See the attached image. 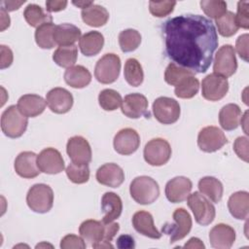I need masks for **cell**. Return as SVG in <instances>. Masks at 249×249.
<instances>
[{
  "mask_svg": "<svg viewBox=\"0 0 249 249\" xmlns=\"http://www.w3.org/2000/svg\"><path fill=\"white\" fill-rule=\"evenodd\" d=\"M165 53L173 63L194 73H205L218 48L214 23L200 15H181L162 24Z\"/></svg>",
  "mask_w": 249,
  "mask_h": 249,
  "instance_id": "obj_1",
  "label": "cell"
},
{
  "mask_svg": "<svg viewBox=\"0 0 249 249\" xmlns=\"http://www.w3.org/2000/svg\"><path fill=\"white\" fill-rule=\"evenodd\" d=\"M119 230L120 225L118 223L106 224L102 221L89 219L81 224L79 233L93 248H113L111 241Z\"/></svg>",
  "mask_w": 249,
  "mask_h": 249,
  "instance_id": "obj_2",
  "label": "cell"
},
{
  "mask_svg": "<svg viewBox=\"0 0 249 249\" xmlns=\"http://www.w3.org/2000/svg\"><path fill=\"white\" fill-rule=\"evenodd\" d=\"M131 197L139 204L147 205L156 201L160 196V187L156 180L149 176L134 178L129 186Z\"/></svg>",
  "mask_w": 249,
  "mask_h": 249,
  "instance_id": "obj_3",
  "label": "cell"
},
{
  "mask_svg": "<svg viewBox=\"0 0 249 249\" xmlns=\"http://www.w3.org/2000/svg\"><path fill=\"white\" fill-rule=\"evenodd\" d=\"M27 124V117L16 105L9 106L1 116V129L10 138L20 137L25 132Z\"/></svg>",
  "mask_w": 249,
  "mask_h": 249,
  "instance_id": "obj_4",
  "label": "cell"
},
{
  "mask_svg": "<svg viewBox=\"0 0 249 249\" xmlns=\"http://www.w3.org/2000/svg\"><path fill=\"white\" fill-rule=\"evenodd\" d=\"M28 207L37 213L49 212L53 204V192L46 184L33 185L26 195Z\"/></svg>",
  "mask_w": 249,
  "mask_h": 249,
  "instance_id": "obj_5",
  "label": "cell"
},
{
  "mask_svg": "<svg viewBox=\"0 0 249 249\" xmlns=\"http://www.w3.org/2000/svg\"><path fill=\"white\" fill-rule=\"evenodd\" d=\"M187 198L188 206L191 208L197 224L207 226L213 222L215 219L216 210L209 199L198 192L190 194Z\"/></svg>",
  "mask_w": 249,
  "mask_h": 249,
  "instance_id": "obj_6",
  "label": "cell"
},
{
  "mask_svg": "<svg viewBox=\"0 0 249 249\" xmlns=\"http://www.w3.org/2000/svg\"><path fill=\"white\" fill-rule=\"evenodd\" d=\"M174 224H165L161 231L170 236V243H174L180 239H183L192 229V218L190 213L184 208H177L173 212Z\"/></svg>",
  "mask_w": 249,
  "mask_h": 249,
  "instance_id": "obj_7",
  "label": "cell"
},
{
  "mask_svg": "<svg viewBox=\"0 0 249 249\" xmlns=\"http://www.w3.org/2000/svg\"><path fill=\"white\" fill-rule=\"evenodd\" d=\"M120 70V57L115 53H106L96 62L94 76L101 84H112L118 79Z\"/></svg>",
  "mask_w": 249,
  "mask_h": 249,
  "instance_id": "obj_8",
  "label": "cell"
},
{
  "mask_svg": "<svg viewBox=\"0 0 249 249\" xmlns=\"http://www.w3.org/2000/svg\"><path fill=\"white\" fill-rule=\"evenodd\" d=\"M143 155L144 160L150 165L160 166L169 160L171 147L165 139L154 138L145 145Z\"/></svg>",
  "mask_w": 249,
  "mask_h": 249,
  "instance_id": "obj_9",
  "label": "cell"
},
{
  "mask_svg": "<svg viewBox=\"0 0 249 249\" xmlns=\"http://www.w3.org/2000/svg\"><path fill=\"white\" fill-rule=\"evenodd\" d=\"M179 103L170 97H158L153 103V113L158 122L162 124H171L178 121L180 117Z\"/></svg>",
  "mask_w": 249,
  "mask_h": 249,
  "instance_id": "obj_10",
  "label": "cell"
},
{
  "mask_svg": "<svg viewBox=\"0 0 249 249\" xmlns=\"http://www.w3.org/2000/svg\"><path fill=\"white\" fill-rule=\"evenodd\" d=\"M237 69L235 51L231 45L222 46L215 54L213 70L215 74L228 78L232 76Z\"/></svg>",
  "mask_w": 249,
  "mask_h": 249,
  "instance_id": "obj_11",
  "label": "cell"
},
{
  "mask_svg": "<svg viewBox=\"0 0 249 249\" xmlns=\"http://www.w3.org/2000/svg\"><path fill=\"white\" fill-rule=\"evenodd\" d=\"M227 143L228 139L225 133L219 127L213 125L203 127L197 136V146L205 153H214Z\"/></svg>",
  "mask_w": 249,
  "mask_h": 249,
  "instance_id": "obj_12",
  "label": "cell"
},
{
  "mask_svg": "<svg viewBox=\"0 0 249 249\" xmlns=\"http://www.w3.org/2000/svg\"><path fill=\"white\" fill-rule=\"evenodd\" d=\"M229 90L227 78L212 73L207 75L201 82V95L209 101L222 99Z\"/></svg>",
  "mask_w": 249,
  "mask_h": 249,
  "instance_id": "obj_13",
  "label": "cell"
},
{
  "mask_svg": "<svg viewBox=\"0 0 249 249\" xmlns=\"http://www.w3.org/2000/svg\"><path fill=\"white\" fill-rule=\"evenodd\" d=\"M113 144L118 154L128 156L136 152L139 148L140 136L138 132L132 128H123L115 135Z\"/></svg>",
  "mask_w": 249,
  "mask_h": 249,
  "instance_id": "obj_14",
  "label": "cell"
},
{
  "mask_svg": "<svg viewBox=\"0 0 249 249\" xmlns=\"http://www.w3.org/2000/svg\"><path fill=\"white\" fill-rule=\"evenodd\" d=\"M66 152L72 162L89 164L91 160V148L88 140L82 136H73L68 139Z\"/></svg>",
  "mask_w": 249,
  "mask_h": 249,
  "instance_id": "obj_15",
  "label": "cell"
},
{
  "mask_svg": "<svg viewBox=\"0 0 249 249\" xmlns=\"http://www.w3.org/2000/svg\"><path fill=\"white\" fill-rule=\"evenodd\" d=\"M37 164L40 171L47 174H57L64 169V160L54 148H46L37 156Z\"/></svg>",
  "mask_w": 249,
  "mask_h": 249,
  "instance_id": "obj_16",
  "label": "cell"
},
{
  "mask_svg": "<svg viewBox=\"0 0 249 249\" xmlns=\"http://www.w3.org/2000/svg\"><path fill=\"white\" fill-rule=\"evenodd\" d=\"M193 188L192 181L184 176H177L165 185L166 198L172 203L182 202L187 199Z\"/></svg>",
  "mask_w": 249,
  "mask_h": 249,
  "instance_id": "obj_17",
  "label": "cell"
},
{
  "mask_svg": "<svg viewBox=\"0 0 249 249\" xmlns=\"http://www.w3.org/2000/svg\"><path fill=\"white\" fill-rule=\"evenodd\" d=\"M46 102L52 112L65 114L73 106V96L63 88H54L47 93Z\"/></svg>",
  "mask_w": 249,
  "mask_h": 249,
  "instance_id": "obj_18",
  "label": "cell"
},
{
  "mask_svg": "<svg viewBox=\"0 0 249 249\" xmlns=\"http://www.w3.org/2000/svg\"><path fill=\"white\" fill-rule=\"evenodd\" d=\"M121 106L124 116L130 119H139L147 115L148 100L141 93H129L124 96Z\"/></svg>",
  "mask_w": 249,
  "mask_h": 249,
  "instance_id": "obj_19",
  "label": "cell"
},
{
  "mask_svg": "<svg viewBox=\"0 0 249 249\" xmlns=\"http://www.w3.org/2000/svg\"><path fill=\"white\" fill-rule=\"evenodd\" d=\"M15 170L22 178L31 179L39 175L40 169L37 164V155L30 151L21 152L15 160Z\"/></svg>",
  "mask_w": 249,
  "mask_h": 249,
  "instance_id": "obj_20",
  "label": "cell"
},
{
  "mask_svg": "<svg viewBox=\"0 0 249 249\" xmlns=\"http://www.w3.org/2000/svg\"><path fill=\"white\" fill-rule=\"evenodd\" d=\"M96 180L101 185L118 188L124 181V173L121 166L116 163L109 162L101 165L97 169Z\"/></svg>",
  "mask_w": 249,
  "mask_h": 249,
  "instance_id": "obj_21",
  "label": "cell"
},
{
  "mask_svg": "<svg viewBox=\"0 0 249 249\" xmlns=\"http://www.w3.org/2000/svg\"><path fill=\"white\" fill-rule=\"evenodd\" d=\"M209 241L217 249H229L235 241V231L229 225L218 224L209 231Z\"/></svg>",
  "mask_w": 249,
  "mask_h": 249,
  "instance_id": "obj_22",
  "label": "cell"
},
{
  "mask_svg": "<svg viewBox=\"0 0 249 249\" xmlns=\"http://www.w3.org/2000/svg\"><path fill=\"white\" fill-rule=\"evenodd\" d=\"M132 226L135 231L147 237L153 239H159L161 237V233L157 230L154 219L151 213L147 211H137L132 217Z\"/></svg>",
  "mask_w": 249,
  "mask_h": 249,
  "instance_id": "obj_23",
  "label": "cell"
},
{
  "mask_svg": "<svg viewBox=\"0 0 249 249\" xmlns=\"http://www.w3.org/2000/svg\"><path fill=\"white\" fill-rule=\"evenodd\" d=\"M101 209L103 212V223H112L118 219L123 211V202L121 197L112 192H107L101 198Z\"/></svg>",
  "mask_w": 249,
  "mask_h": 249,
  "instance_id": "obj_24",
  "label": "cell"
},
{
  "mask_svg": "<svg viewBox=\"0 0 249 249\" xmlns=\"http://www.w3.org/2000/svg\"><path fill=\"white\" fill-rule=\"evenodd\" d=\"M46 104L47 102L42 96L29 93L20 96L17 106L24 116L34 118L44 112Z\"/></svg>",
  "mask_w": 249,
  "mask_h": 249,
  "instance_id": "obj_25",
  "label": "cell"
},
{
  "mask_svg": "<svg viewBox=\"0 0 249 249\" xmlns=\"http://www.w3.org/2000/svg\"><path fill=\"white\" fill-rule=\"evenodd\" d=\"M228 208L233 218L245 220L249 213V194L245 191L232 194L228 200Z\"/></svg>",
  "mask_w": 249,
  "mask_h": 249,
  "instance_id": "obj_26",
  "label": "cell"
},
{
  "mask_svg": "<svg viewBox=\"0 0 249 249\" xmlns=\"http://www.w3.org/2000/svg\"><path fill=\"white\" fill-rule=\"evenodd\" d=\"M104 37L98 31H89L84 34L79 40L81 53L86 56L96 55L103 48Z\"/></svg>",
  "mask_w": 249,
  "mask_h": 249,
  "instance_id": "obj_27",
  "label": "cell"
},
{
  "mask_svg": "<svg viewBox=\"0 0 249 249\" xmlns=\"http://www.w3.org/2000/svg\"><path fill=\"white\" fill-rule=\"evenodd\" d=\"M64 81L74 89H83L90 83L91 74L83 65H74L65 70Z\"/></svg>",
  "mask_w": 249,
  "mask_h": 249,
  "instance_id": "obj_28",
  "label": "cell"
},
{
  "mask_svg": "<svg viewBox=\"0 0 249 249\" xmlns=\"http://www.w3.org/2000/svg\"><path fill=\"white\" fill-rule=\"evenodd\" d=\"M241 117L242 114L239 106L234 103H230L223 106L220 110L219 123L223 129L233 130L239 125Z\"/></svg>",
  "mask_w": 249,
  "mask_h": 249,
  "instance_id": "obj_29",
  "label": "cell"
},
{
  "mask_svg": "<svg viewBox=\"0 0 249 249\" xmlns=\"http://www.w3.org/2000/svg\"><path fill=\"white\" fill-rule=\"evenodd\" d=\"M81 30L71 23H62L55 26L53 40L59 46H71L80 40Z\"/></svg>",
  "mask_w": 249,
  "mask_h": 249,
  "instance_id": "obj_30",
  "label": "cell"
},
{
  "mask_svg": "<svg viewBox=\"0 0 249 249\" xmlns=\"http://www.w3.org/2000/svg\"><path fill=\"white\" fill-rule=\"evenodd\" d=\"M81 16L83 21L92 27L103 26L109 19L108 11L103 6L96 4H92L89 7L82 10Z\"/></svg>",
  "mask_w": 249,
  "mask_h": 249,
  "instance_id": "obj_31",
  "label": "cell"
},
{
  "mask_svg": "<svg viewBox=\"0 0 249 249\" xmlns=\"http://www.w3.org/2000/svg\"><path fill=\"white\" fill-rule=\"evenodd\" d=\"M198 190L210 200L218 203L222 199L224 188L222 183L217 178L206 176L198 181Z\"/></svg>",
  "mask_w": 249,
  "mask_h": 249,
  "instance_id": "obj_32",
  "label": "cell"
},
{
  "mask_svg": "<svg viewBox=\"0 0 249 249\" xmlns=\"http://www.w3.org/2000/svg\"><path fill=\"white\" fill-rule=\"evenodd\" d=\"M78 57V50L75 45L59 46L53 53V61L60 67L74 66Z\"/></svg>",
  "mask_w": 249,
  "mask_h": 249,
  "instance_id": "obj_33",
  "label": "cell"
},
{
  "mask_svg": "<svg viewBox=\"0 0 249 249\" xmlns=\"http://www.w3.org/2000/svg\"><path fill=\"white\" fill-rule=\"evenodd\" d=\"M23 17L26 22L32 27H39L43 23L53 22L51 15L46 14L41 6L36 4H29L24 9Z\"/></svg>",
  "mask_w": 249,
  "mask_h": 249,
  "instance_id": "obj_34",
  "label": "cell"
},
{
  "mask_svg": "<svg viewBox=\"0 0 249 249\" xmlns=\"http://www.w3.org/2000/svg\"><path fill=\"white\" fill-rule=\"evenodd\" d=\"M124 76L127 84L132 87H139L144 79V73L140 62L135 58H128L124 63Z\"/></svg>",
  "mask_w": 249,
  "mask_h": 249,
  "instance_id": "obj_35",
  "label": "cell"
},
{
  "mask_svg": "<svg viewBox=\"0 0 249 249\" xmlns=\"http://www.w3.org/2000/svg\"><path fill=\"white\" fill-rule=\"evenodd\" d=\"M54 29L55 25L53 22H46L37 27L35 41L41 49H53L56 45L53 40Z\"/></svg>",
  "mask_w": 249,
  "mask_h": 249,
  "instance_id": "obj_36",
  "label": "cell"
},
{
  "mask_svg": "<svg viewBox=\"0 0 249 249\" xmlns=\"http://www.w3.org/2000/svg\"><path fill=\"white\" fill-rule=\"evenodd\" d=\"M141 43V35L135 29H125L119 34V45L124 53L135 51Z\"/></svg>",
  "mask_w": 249,
  "mask_h": 249,
  "instance_id": "obj_37",
  "label": "cell"
},
{
  "mask_svg": "<svg viewBox=\"0 0 249 249\" xmlns=\"http://www.w3.org/2000/svg\"><path fill=\"white\" fill-rule=\"evenodd\" d=\"M215 23L219 34L224 37H231L234 35L239 28L235 21V15L231 11H227L222 17L217 18Z\"/></svg>",
  "mask_w": 249,
  "mask_h": 249,
  "instance_id": "obj_38",
  "label": "cell"
},
{
  "mask_svg": "<svg viewBox=\"0 0 249 249\" xmlns=\"http://www.w3.org/2000/svg\"><path fill=\"white\" fill-rule=\"evenodd\" d=\"M123 99L121 94L112 89H105L99 92L98 103L105 111H114L122 105Z\"/></svg>",
  "mask_w": 249,
  "mask_h": 249,
  "instance_id": "obj_39",
  "label": "cell"
},
{
  "mask_svg": "<svg viewBox=\"0 0 249 249\" xmlns=\"http://www.w3.org/2000/svg\"><path fill=\"white\" fill-rule=\"evenodd\" d=\"M199 89V82L195 76L183 79L174 89V93L179 98H192Z\"/></svg>",
  "mask_w": 249,
  "mask_h": 249,
  "instance_id": "obj_40",
  "label": "cell"
},
{
  "mask_svg": "<svg viewBox=\"0 0 249 249\" xmlns=\"http://www.w3.org/2000/svg\"><path fill=\"white\" fill-rule=\"evenodd\" d=\"M196 73L193 71L183 68L173 62L169 63L165 69L164 72V81L170 85V86H177L183 79L190 77V76H195Z\"/></svg>",
  "mask_w": 249,
  "mask_h": 249,
  "instance_id": "obj_41",
  "label": "cell"
},
{
  "mask_svg": "<svg viewBox=\"0 0 249 249\" xmlns=\"http://www.w3.org/2000/svg\"><path fill=\"white\" fill-rule=\"evenodd\" d=\"M68 179L75 184H84L89 179V168L88 164H77L71 162L66 167Z\"/></svg>",
  "mask_w": 249,
  "mask_h": 249,
  "instance_id": "obj_42",
  "label": "cell"
},
{
  "mask_svg": "<svg viewBox=\"0 0 249 249\" xmlns=\"http://www.w3.org/2000/svg\"><path fill=\"white\" fill-rule=\"evenodd\" d=\"M201 10L211 18H219L227 12V3L222 0H202L200 1Z\"/></svg>",
  "mask_w": 249,
  "mask_h": 249,
  "instance_id": "obj_43",
  "label": "cell"
},
{
  "mask_svg": "<svg viewBox=\"0 0 249 249\" xmlns=\"http://www.w3.org/2000/svg\"><path fill=\"white\" fill-rule=\"evenodd\" d=\"M176 5L175 1H160L149 2V11L150 13L157 18H163L171 14Z\"/></svg>",
  "mask_w": 249,
  "mask_h": 249,
  "instance_id": "obj_44",
  "label": "cell"
},
{
  "mask_svg": "<svg viewBox=\"0 0 249 249\" xmlns=\"http://www.w3.org/2000/svg\"><path fill=\"white\" fill-rule=\"evenodd\" d=\"M248 1H239L237 3V13L235 15V21L238 27L244 29L249 28V12Z\"/></svg>",
  "mask_w": 249,
  "mask_h": 249,
  "instance_id": "obj_45",
  "label": "cell"
},
{
  "mask_svg": "<svg viewBox=\"0 0 249 249\" xmlns=\"http://www.w3.org/2000/svg\"><path fill=\"white\" fill-rule=\"evenodd\" d=\"M86 246L84 238L75 234H67L60 241V248L62 249H85Z\"/></svg>",
  "mask_w": 249,
  "mask_h": 249,
  "instance_id": "obj_46",
  "label": "cell"
},
{
  "mask_svg": "<svg viewBox=\"0 0 249 249\" xmlns=\"http://www.w3.org/2000/svg\"><path fill=\"white\" fill-rule=\"evenodd\" d=\"M233 150L239 159L248 162V138L246 136H240L235 139Z\"/></svg>",
  "mask_w": 249,
  "mask_h": 249,
  "instance_id": "obj_47",
  "label": "cell"
},
{
  "mask_svg": "<svg viewBox=\"0 0 249 249\" xmlns=\"http://www.w3.org/2000/svg\"><path fill=\"white\" fill-rule=\"evenodd\" d=\"M248 39H249L248 34H242L237 38L235 43V49L238 55L240 56L241 59H243L246 62H248V55H249L248 54Z\"/></svg>",
  "mask_w": 249,
  "mask_h": 249,
  "instance_id": "obj_48",
  "label": "cell"
},
{
  "mask_svg": "<svg viewBox=\"0 0 249 249\" xmlns=\"http://www.w3.org/2000/svg\"><path fill=\"white\" fill-rule=\"evenodd\" d=\"M0 51H1V69H5L7 67H9L12 62H13V52L12 50L4 45L0 46Z\"/></svg>",
  "mask_w": 249,
  "mask_h": 249,
  "instance_id": "obj_49",
  "label": "cell"
},
{
  "mask_svg": "<svg viewBox=\"0 0 249 249\" xmlns=\"http://www.w3.org/2000/svg\"><path fill=\"white\" fill-rule=\"evenodd\" d=\"M117 247L120 249H131L135 247L134 239L131 235L122 234L117 238Z\"/></svg>",
  "mask_w": 249,
  "mask_h": 249,
  "instance_id": "obj_50",
  "label": "cell"
},
{
  "mask_svg": "<svg viewBox=\"0 0 249 249\" xmlns=\"http://www.w3.org/2000/svg\"><path fill=\"white\" fill-rule=\"evenodd\" d=\"M67 1H59V0H48L46 2V9L50 13H55L62 11L66 8Z\"/></svg>",
  "mask_w": 249,
  "mask_h": 249,
  "instance_id": "obj_51",
  "label": "cell"
},
{
  "mask_svg": "<svg viewBox=\"0 0 249 249\" xmlns=\"http://www.w3.org/2000/svg\"><path fill=\"white\" fill-rule=\"evenodd\" d=\"M0 15H1V31H4L7 27L10 26V18L4 7L1 8Z\"/></svg>",
  "mask_w": 249,
  "mask_h": 249,
  "instance_id": "obj_52",
  "label": "cell"
},
{
  "mask_svg": "<svg viewBox=\"0 0 249 249\" xmlns=\"http://www.w3.org/2000/svg\"><path fill=\"white\" fill-rule=\"evenodd\" d=\"M185 248H204V244L202 241L197 237H192L189 241L184 245Z\"/></svg>",
  "mask_w": 249,
  "mask_h": 249,
  "instance_id": "obj_53",
  "label": "cell"
},
{
  "mask_svg": "<svg viewBox=\"0 0 249 249\" xmlns=\"http://www.w3.org/2000/svg\"><path fill=\"white\" fill-rule=\"evenodd\" d=\"M25 1H4L3 2V5L5 6L4 8L7 10V11H15V10H18Z\"/></svg>",
  "mask_w": 249,
  "mask_h": 249,
  "instance_id": "obj_54",
  "label": "cell"
},
{
  "mask_svg": "<svg viewBox=\"0 0 249 249\" xmlns=\"http://www.w3.org/2000/svg\"><path fill=\"white\" fill-rule=\"evenodd\" d=\"M72 3H73V5L79 7V8H81V9H83V10L86 9V8H88V7H89L90 5L93 4L92 1H78V2L73 1Z\"/></svg>",
  "mask_w": 249,
  "mask_h": 249,
  "instance_id": "obj_55",
  "label": "cell"
}]
</instances>
